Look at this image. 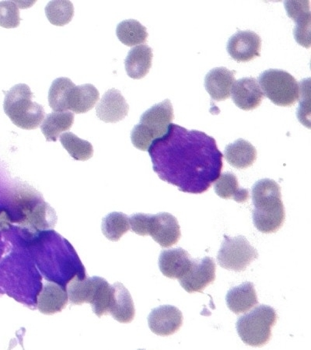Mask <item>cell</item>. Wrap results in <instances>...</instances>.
<instances>
[{
    "label": "cell",
    "instance_id": "30",
    "mask_svg": "<svg viewBox=\"0 0 311 350\" xmlns=\"http://www.w3.org/2000/svg\"><path fill=\"white\" fill-rule=\"evenodd\" d=\"M45 14L51 24L62 27L72 21L75 8L70 1H51L45 8Z\"/></svg>",
    "mask_w": 311,
    "mask_h": 350
},
{
    "label": "cell",
    "instance_id": "27",
    "mask_svg": "<svg viewBox=\"0 0 311 350\" xmlns=\"http://www.w3.org/2000/svg\"><path fill=\"white\" fill-rule=\"evenodd\" d=\"M94 290L92 295V304L93 312L98 317L109 314L112 297V286L107 280L94 276Z\"/></svg>",
    "mask_w": 311,
    "mask_h": 350
},
{
    "label": "cell",
    "instance_id": "15",
    "mask_svg": "<svg viewBox=\"0 0 311 350\" xmlns=\"http://www.w3.org/2000/svg\"><path fill=\"white\" fill-rule=\"evenodd\" d=\"M236 71L225 67H217L209 71L205 77V88L211 97L222 101L230 97L232 87L235 81Z\"/></svg>",
    "mask_w": 311,
    "mask_h": 350
},
{
    "label": "cell",
    "instance_id": "9",
    "mask_svg": "<svg viewBox=\"0 0 311 350\" xmlns=\"http://www.w3.org/2000/svg\"><path fill=\"white\" fill-rule=\"evenodd\" d=\"M148 325L150 330L157 336H172L182 326L183 314L176 307L162 306L151 310Z\"/></svg>",
    "mask_w": 311,
    "mask_h": 350
},
{
    "label": "cell",
    "instance_id": "24",
    "mask_svg": "<svg viewBox=\"0 0 311 350\" xmlns=\"http://www.w3.org/2000/svg\"><path fill=\"white\" fill-rule=\"evenodd\" d=\"M116 35L120 42L129 47L145 43L148 38L146 27L134 19L120 23L117 27Z\"/></svg>",
    "mask_w": 311,
    "mask_h": 350
},
{
    "label": "cell",
    "instance_id": "17",
    "mask_svg": "<svg viewBox=\"0 0 311 350\" xmlns=\"http://www.w3.org/2000/svg\"><path fill=\"white\" fill-rule=\"evenodd\" d=\"M69 301L67 291L54 283L45 284L38 297L37 306L44 314L61 312Z\"/></svg>",
    "mask_w": 311,
    "mask_h": 350
},
{
    "label": "cell",
    "instance_id": "3",
    "mask_svg": "<svg viewBox=\"0 0 311 350\" xmlns=\"http://www.w3.org/2000/svg\"><path fill=\"white\" fill-rule=\"evenodd\" d=\"M33 93L25 83L14 86L5 93L3 109L15 126L27 131L41 126L44 118L43 106L33 103Z\"/></svg>",
    "mask_w": 311,
    "mask_h": 350
},
{
    "label": "cell",
    "instance_id": "12",
    "mask_svg": "<svg viewBox=\"0 0 311 350\" xmlns=\"http://www.w3.org/2000/svg\"><path fill=\"white\" fill-rule=\"evenodd\" d=\"M231 92L234 104L244 111L258 109L265 98L258 81L254 77H245L235 81Z\"/></svg>",
    "mask_w": 311,
    "mask_h": 350
},
{
    "label": "cell",
    "instance_id": "11",
    "mask_svg": "<svg viewBox=\"0 0 311 350\" xmlns=\"http://www.w3.org/2000/svg\"><path fill=\"white\" fill-rule=\"evenodd\" d=\"M174 118L172 104L171 100L167 99L145 111L140 117L139 124L156 139L167 133Z\"/></svg>",
    "mask_w": 311,
    "mask_h": 350
},
{
    "label": "cell",
    "instance_id": "33",
    "mask_svg": "<svg viewBox=\"0 0 311 350\" xmlns=\"http://www.w3.org/2000/svg\"><path fill=\"white\" fill-rule=\"evenodd\" d=\"M310 25L311 14L305 16L304 18L296 22V27L294 28V37L299 44L304 48L310 47Z\"/></svg>",
    "mask_w": 311,
    "mask_h": 350
},
{
    "label": "cell",
    "instance_id": "35",
    "mask_svg": "<svg viewBox=\"0 0 311 350\" xmlns=\"http://www.w3.org/2000/svg\"><path fill=\"white\" fill-rule=\"evenodd\" d=\"M284 5L288 16L295 22L311 14L308 0L307 1H286Z\"/></svg>",
    "mask_w": 311,
    "mask_h": 350
},
{
    "label": "cell",
    "instance_id": "2",
    "mask_svg": "<svg viewBox=\"0 0 311 350\" xmlns=\"http://www.w3.org/2000/svg\"><path fill=\"white\" fill-rule=\"evenodd\" d=\"M252 195L254 206L252 211L254 226L262 233H276L286 219L280 185L274 180H259L253 185Z\"/></svg>",
    "mask_w": 311,
    "mask_h": 350
},
{
    "label": "cell",
    "instance_id": "25",
    "mask_svg": "<svg viewBox=\"0 0 311 350\" xmlns=\"http://www.w3.org/2000/svg\"><path fill=\"white\" fill-rule=\"evenodd\" d=\"M75 83L69 78L59 77L56 79L51 86L49 92V103L54 111H68V97Z\"/></svg>",
    "mask_w": 311,
    "mask_h": 350
},
{
    "label": "cell",
    "instance_id": "26",
    "mask_svg": "<svg viewBox=\"0 0 311 350\" xmlns=\"http://www.w3.org/2000/svg\"><path fill=\"white\" fill-rule=\"evenodd\" d=\"M94 290V278H86L76 275L67 286L70 301L76 306H81L84 303L90 304Z\"/></svg>",
    "mask_w": 311,
    "mask_h": 350
},
{
    "label": "cell",
    "instance_id": "13",
    "mask_svg": "<svg viewBox=\"0 0 311 350\" xmlns=\"http://www.w3.org/2000/svg\"><path fill=\"white\" fill-rule=\"evenodd\" d=\"M129 106L121 92L111 88L104 94L96 107V114L101 121L116 123L128 116Z\"/></svg>",
    "mask_w": 311,
    "mask_h": 350
},
{
    "label": "cell",
    "instance_id": "31",
    "mask_svg": "<svg viewBox=\"0 0 311 350\" xmlns=\"http://www.w3.org/2000/svg\"><path fill=\"white\" fill-rule=\"evenodd\" d=\"M18 4L12 1L0 2V26L5 28H16L21 23Z\"/></svg>",
    "mask_w": 311,
    "mask_h": 350
},
{
    "label": "cell",
    "instance_id": "6",
    "mask_svg": "<svg viewBox=\"0 0 311 350\" xmlns=\"http://www.w3.org/2000/svg\"><path fill=\"white\" fill-rule=\"evenodd\" d=\"M258 258V251L250 245L245 237L230 238L224 235L217 260L222 268L234 272H242Z\"/></svg>",
    "mask_w": 311,
    "mask_h": 350
},
{
    "label": "cell",
    "instance_id": "5",
    "mask_svg": "<svg viewBox=\"0 0 311 350\" xmlns=\"http://www.w3.org/2000/svg\"><path fill=\"white\" fill-rule=\"evenodd\" d=\"M258 83L264 95L276 105L290 107L301 98L299 83L286 71L274 69L265 70L259 76Z\"/></svg>",
    "mask_w": 311,
    "mask_h": 350
},
{
    "label": "cell",
    "instance_id": "23",
    "mask_svg": "<svg viewBox=\"0 0 311 350\" xmlns=\"http://www.w3.org/2000/svg\"><path fill=\"white\" fill-rule=\"evenodd\" d=\"M214 190L217 196L222 199H233L236 202H247L250 195L246 189L241 188L236 175L231 172H226L219 175L214 183Z\"/></svg>",
    "mask_w": 311,
    "mask_h": 350
},
{
    "label": "cell",
    "instance_id": "1",
    "mask_svg": "<svg viewBox=\"0 0 311 350\" xmlns=\"http://www.w3.org/2000/svg\"><path fill=\"white\" fill-rule=\"evenodd\" d=\"M158 176L184 193H205L221 174L224 155L205 133L170 124L148 149Z\"/></svg>",
    "mask_w": 311,
    "mask_h": 350
},
{
    "label": "cell",
    "instance_id": "28",
    "mask_svg": "<svg viewBox=\"0 0 311 350\" xmlns=\"http://www.w3.org/2000/svg\"><path fill=\"white\" fill-rule=\"evenodd\" d=\"M60 142L68 153L76 161H87L94 155L92 144L77 137L72 133H65L60 135Z\"/></svg>",
    "mask_w": 311,
    "mask_h": 350
},
{
    "label": "cell",
    "instance_id": "22",
    "mask_svg": "<svg viewBox=\"0 0 311 350\" xmlns=\"http://www.w3.org/2000/svg\"><path fill=\"white\" fill-rule=\"evenodd\" d=\"M75 113L53 111L45 116L41 131L49 142H56L62 133L70 131L75 123Z\"/></svg>",
    "mask_w": 311,
    "mask_h": 350
},
{
    "label": "cell",
    "instance_id": "14",
    "mask_svg": "<svg viewBox=\"0 0 311 350\" xmlns=\"http://www.w3.org/2000/svg\"><path fill=\"white\" fill-rule=\"evenodd\" d=\"M192 261L193 259L183 248H172V250L161 252L159 257V268L166 278L178 280L189 272Z\"/></svg>",
    "mask_w": 311,
    "mask_h": 350
},
{
    "label": "cell",
    "instance_id": "19",
    "mask_svg": "<svg viewBox=\"0 0 311 350\" xmlns=\"http://www.w3.org/2000/svg\"><path fill=\"white\" fill-rule=\"evenodd\" d=\"M152 57V50L148 45L141 44L133 48L124 60L128 76L135 80L145 77L151 69Z\"/></svg>",
    "mask_w": 311,
    "mask_h": 350
},
{
    "label": "cell",
    "instance_id": "20",
    "mask_svg": "<svg viewBox=\"0 0 311 350\" xmlns=\"http://www.w3.org/2000/svg\"><path fill=\"white\" fill-rule=\"evenodd\" d=\"M100 98V93L92 84L75 86L68 97V110L83 114L94 109Z\"/></svg>",
    "mask_w": 311,
    "mask_h": 350
},
{
    "label": "cell",
    "instance_id": "7",
    "mask_svg": "<svg viewBox=\"0 0 311 350\" xmlns=\"http://www.w3.org/2000/svg\"><path fill=\"white\" fill-rule=\"evenodd\" d=\"M216 280V263L214 259L204 257L193 259L191 267L182 278L178 279L180 286L189 293H202Z\"/></svg>",
    "mask_w": 311,
    "mask_h": 350
},
{
    "label": "cell",
    "instance_id": "8",
    "mask_svg": "<svg viewBox=\"0 0 311 350\" xmlns=\"http://www.w3.org/2000/svg\"><path fill=\"white\" fill-rule=\"evenodd\" d=\"M262 39L256 32L239 31L232 36L227 50L230 57L239 63H246L259 57Z\"/></svg>",
    "mask_w": 311,
    "mask_h": 350
},
{
    "label": "cell",
    "instance_id": "21",
    "mask_svg": "<svg viewBox=\"0 0 311 350\" xmlns=\"http://www.w3.org/2000/svg\"><path fill=\"white\" fill-rule=\"evenodd\" d=\"M224 158L231 166L245 169L257 160V150L248 141L239 139L226 146Z\"/></svg>",
    "mask_w": 311,
    "mask_h": 350
},
{
    "label": "cell",
    "instance_id": "4",
    "mask_svg": "<svg viewBox=\"0 0 311 350\" xmlns=\"http://www.w3.org/2000/svg\"><path fill=\"white\" fill-rule=\"evenodd\" d=\"M278 316L275 310L261 304L252 312L241 316L237 320L236 329L241 340L246 345L261 347L271 338V329L276 324Z\"/></svg>",
    "mask_w": 311,
    "mask_h": 350
},
{
    "label": "cell",
    "instance_id": "32",
    "mask_svg": "<svg viewBox=\"0 0 311 350\" xmlns=\"http://www.w3.org/2000/svg\"><path fill=\"white\" fill-rule=\"evenodd\" d=\"M310 79L303 80L299 85L301 88V105L297 111L298 120L304 126L310 128Z\"/></svg>",
    "mask_w": 311,
    "mask_h": 350
},
{
    "label": "cell",
    "instance_id": "16",
    "mask_svg": "<svg viewBox=\"0 0 311 350\" xmlns=\"http://www.w3.org/2000/svg\"><path fill=\"white\" fill-rule=\"evenodd\" d=\"M112 297L109 314L118 323L128 324L135 318V310L131 295L121 283L112 286Z\"/></svg>",
    "mask_w": 311,
    "mask_h": 350
},
{
    "label": "cell",
    "instance_id": "34",
    "mask_svg": "<svg viewBox=\"0 0 311 350\" xmlns=\"http://www.w3.org/2000/svg\"><path fill=\"white\" fill-rule=\"evenodd\" d=\"M152 214L135 213L129 217V224L134 233L140 236L149 235Z\"/></svg>",
    "mask_w": 311,
    "mask_h": 350
},
{
    "label": "cell",
    "instance_id": "18",
    "mask_svg": "<svg viewBox=\"0 0 311 350\" xmlns=\"http://www.w3.org/2000/svg\"><path fill=\"white\" fill-rule=\"evenodd\" d=\"M227 306L236 314L246 313L258 304L257 293L252 282L232 288L226 297Z\"/></svg>",
    "mask_w": 311,
    "mask_h": 350
},
{
    "label": "cell",
    "instance_id": "29",
    "mask_svg": "<svg viewBox=\"0 0 311 350\" xmlns=\"http://www.w3.org/2000/svg\"><path fill=\"white\" fill-rule=\"evenodd\" d=\"M103 232L111 241H118L130 230L129 218L120 212H113L103 220Z\"/></svg>",
    "mask_w": 311,
    "mask_h": 350
},
{
    "label": "cell",
    "instance_id": "10",
    "mask_svg": "<svg viewBox=\"0 0 311 350\" xmlns=\"http://www.w3.org/2000/svg\"><path fill=\"white\" fill-rule=\"evenodd\" d=\"M149 235L161 247H169L177 244L182 233L176 217L169 213H160L152 215Z\"/></svg>",
    "mask_w": 311,
    "mask_h": 350
}]
</instances>
